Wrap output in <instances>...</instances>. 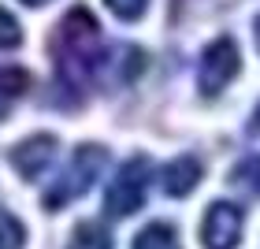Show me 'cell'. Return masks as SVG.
<instances>
[{"label":"cell","mask_w":260,"mask_h":249,"mask_svg":"<svg viewBox=\"0 0 260 249\" xmlns=\"http://www.w3.org/2000/svg\"><path fill=\"white\" fill-rule=\"evenodd\" d=\"M26 86H30V75H26V71H19V67H0V93H4V97H19Z\"/></svg>","instance_id":"cell-12"},{"label":"cell","mask_w":260,"mask_h":249,"mask_svg":"<svg viewBox=\"0 0 260 249\" xmlns=\"http://www.w3.org/2000/svg\"><path fill=\"white\" fill-rule=\"evenodd\" d=\"M238 67H242L238 45L231 38H216L205 49V56H201V71H197L201 93H205V97H219V93L231 86V78L238 75Z\"/></svg>","instance_id":"cell-4"},{"label":"cell","mask_w":260,"mask_h":249,"mask_svg":"<svg viewBox=\"0 0 260 249\" xmlns=\"http://www.w3.org/2000/svg\"><path fill=\"white\" fill-rule=\"evenodd\" d=\"M145 190H149V157H130L115 179L108 186V197H104V212L112 220H123L130 212H138L145 205Z\"/></svg>","instance_id":"cell-3"},{"label":"cell","mask_w":260,"mask_h":249,"mask_svg":"<svg viewBox=\"0 0 260 249\" xmlns=\"http://www.w3.org/2000/svg\"><path fill=\"white\" fill-rule=\"evenodd\" d=\"M19 41H22V26H19V19L11 15V11L0 8V49H15Z\"/></svg>","instance_id":"cell-13"},{"label":"cell","mask_w":260,"mask_h":249,"mask_svg":"<svg viewBox=\"0 0 260 249\" xmlns=\"http://www.w3.org/2000/svg\"><path fill=\"white\" fill-rule=\"evenodd\" d=\"M253 127H260V112H256V119H253Z\"/></svg>","instance_id":"cell-17"},{"label":"cell","mask_w":260,"mask_h":249,"mask_svg":"<svg viewBox=\"0 0 260 249\" xmlns=\"http://www.w3.org/2000/svg\"><path fill=\"white\" fill-rule=\"evenodd\" d=\"M201 242H205V249H234L242 242V208L231 201H216L205 212Z\"/></svg>","instance_id":"cell-5"},{"label":"cell","mask_w":260,"mask_h":249,"mask_svg":"<svg viewBox=\"0 0 260 249\" xmlns=\"http://www.w3.org/2000/svg\"><path fill=\"white\" fill-rule=\"evenodd\" d=\"M201 175H205L201 160L179 157L175 164H168V171H164V190H168L171 197H186V194H190V190L201 182Z\"/></svg>","instance_id":"cell-7"},{"label":"cell","mask_w":260,"mask_h":249,"mask_svg":"<svg viewBox=\"0 0 260 249\" xmlns=\"http://www.w3.org/2000/svg\"><path fill=\"white\" fill-rule=\"evenodd\" d=\"M134 249H182V245H179L175 227H168V223H149L134 238Z\"/></svg>","instance_id":"cell-8"},{"label":"cell","mask_w":260,"mask_h":249,"mask_svg":"<svg viewBox=\"0 0 260 249\" xmlns=\"http://www.w3.org/2000/svg\"><path fill=\"white\" fill-rule=\"evenodd\" d=\"M0 115H4V108H0Z\"/></svg>","instance_id":"cell-18"},{"label":"cell","mask_w":260,"mask_h":249,"mask_svg":"<svg viewBox=\"0 0 260 249\" xmlns=\"http://www.w3.org/2000/svg\"><path fill=\"white\" fill-rule=\"evenodd\" d=\"M253 34H256V45H260V19H256V26H253Z\"/></svg>","instance_id":"cell-16"},{"label":"cell","mask_w":260,"mask_h":249,"mask_svg":"<svg viewBox=\"0 0 260 249\" xmlns=\"http://www.w3.org/2000/svg\"><path fill=\"white\" fill-rule=\"evenodd\" d=\"M104 164H108V152H104L101 145H82V149H75V157H71L67 171L56 179V186L49 190V197H45V208L52 212V208L71 205L75 197H82V194L93 186V179L101 175Z\"/></svg>","instance_id":"cell-2"},{"label":"cell","mask_w":260,"mask_h":249,"mask_svg":"<svg viewBox=\"0 0 260 249\" xmlns=\"http://www.w3.org/2000/svg\"><path fill=\"white\" fill-rule=\"evenodd\" d=\"M56 67L67 82H86L93 78L97 64L104 60V45H101V26L86 8H71L56 26L52 38Z\"/></svg>","instance_id":"cell-1"},{"label":"cell","mask_w":260,"mask_h":249,"mask_svg":"<svg viewBox=\"0 0 260 249\" xmlns=\"http://www.w3.org/2000/svg\"><path fill=\"white\" fill-rule=\"evenodd\" d=\"M8 157H11V164H15V171L22 175V179L34 182V179H41V175L52 168L56 138H52V134H34V138L22 141V145H15Z\"/></svg>","instance_id":"cell-6"},{"label":"cell","mask_w":260,"mask_h":249,"mask_svg":"<svg viewBox=\"0 0 260 249\" xmlns=\"http://www.w3.org/2000/svg\"><path fill=\"white\" fill-rule=\"evenodd\" d=\"M104 4H108V8H112L115 15H119V19H126V22H134V19L141 15V11L149 8V0H104Z\"/></svg>","instance_id":"cell-14"},{"label":"cell","mask_w":260,"mask_h":249,"mask_svg":"<svg viewBox=\"0 0 260 249\" xmlns=\"http://www.w3.org/2000/svg\"><path fill=\"white\" fill-rule=\"evenodd\" d=\"M231 182L260 197V157H245V160L238 164V168L231 171Z\"/></svg>","instance_id":"cell-10"},{"label":"cell","mask_w":260,"mask_h":249,"mask_svg":"<svg viewBox=\"0 0 260 249\" xmlns=\"http://www.w3.org/2000/svg\"><path fill=\"white\" fill-rule=\"evenodd\" d=\"M67 249H112V234L104 231L101 223H78Z\"/></svg>","instance_id":"cell-9"},{"label":"cell","mask_w":260,"mask_h":249,"mask_svg":"<svg viewBox=\"0 0 260 249\" xmlns=\"http://www.w3.org/2000/svg\"><path fill=\"white\" fill-rule=\"evenodd\" d=\"M26 8H41V4H49V0H22Z\"/></svg>","instance_id":"cell-15"},{"label":"cell","mask_w":260,"mask_h":249,"mask_svg":"<svg viewBox=\"0 0 260 249\" xmlns=\"http://www.w3.org/2000/svg\"><path fill=\"white\" fill-rule=\"evenodd\" d=\"M22 242H26L22 223L8 212H0V249H22Z\"/></svg>","instance_id":"cell-11"}]
</instances>
